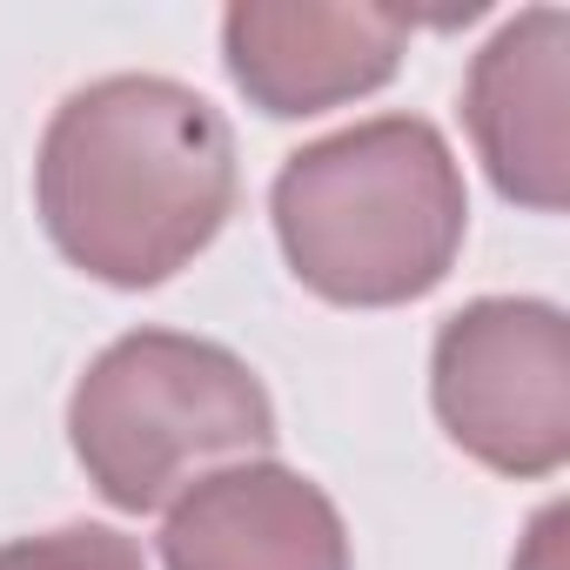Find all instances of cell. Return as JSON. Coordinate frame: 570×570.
<instances>
[{
	"instance_id": "obj_5",
	"label": "cell",
	"mask_w": 570,
	"mask_h": 570,
	"mask_svg": "<svg viewBox=\"0 0 570 570\" xmlns=\"http://www.w3.org/2000/svg\"><path fill=\"white\" fill-rule=\"evenodd\" d=\"M410 21L383 8H330V0H242L222 14V55L235 88L275 115H323L376 95L403 68Z\"/></svg>"
},
{
	"instance_id": "obj_2",
	"label": "cell",
	"mask_w": 570,
	"mask_h": 570,
	"mask_svg": "<svg viewBox=\"0 0 570 570\" xmlns=\"http://www.w3.org/2000/svg\"><path fill=\"white\" fill-rule=\"evenodd\" d=\"M463 175L416 115L356 121L275 175V235L289 268L343 309L430 296L463 248Z\"/></svg>"
},
{
	"instance_id": "obj_7",
	"label": "cell",
	"mask_w": 570,
	"mask_h": 570,
	"mask_svg": "<svg viewBox=\"0 0 570 570\" xmlns=\"http://www.w3.org/2000/svg\"><path fill=\"white\" fill-rule=\"evenodd\" d=\"M168 570H350L336 503L282 463H222L168 503Z\"/></svg>"
},
{
	"instance_id": "obj_4",
	"label": "cell",
	"mask_w": 570,
	"mask_h": 570,
	"mask_svg": "<svg viewBox=\"0 0 570 570\" xmlns=\"http://www.w3.org/2000/svg\"><path fill=\"white\" fill-rule=\"evenodd\" d=\"M436 416L503 476H550L570 456V330L550 303L490 296L436 336Z\"/></svg>"
},
{
	"instance_id": "obj_8",
	"label": "cell",
	"mask_w": 570,
	"mask_h": 570,
	"mask_svg": "<svg viewBox=\"0 0 570 570\" xmlns=\"http://www.w3.org/2000/svg\"><path fill=\"white\" fill-rule=\"evenodd\" d=\"M0 570H148V563L121 530L68 523V530H48V537L0 543Z\"/></svg>"
},
{
	"instance_id": "obj_3",
	"label": "cell",
	"mask_w": 570,
	"mask_h": 570,
	"mask_svg": "<svg viewBox=\"0 0 570 570\" xmlns=\"http://www.w3.org/2000/svg\"><path fill=\"white\" fill-rule=\"evenodd\" d=\"M68 436L115 510H161L208 470L268 450L275 410L255 370L222 343L135 330L75 383Z\"/></svg>"
},
{
	"instance_id": "obj_9",
	"label": "cell",
	"mask_w": 570,
	"mask_h": 570,
	"mask_svg": "<svg viewBox=\"0 0 570 570\" xmlns=\"http://www.w3.org/2000/svg\"><path fill=\"white\" fill-rule=\"evenodd\" d=\"M563 510H543L537 517V530H530V543H523V557H517V570H563L557 557H563Z\"/></svg>"
},
{
	"instance_id": "obj_1",
	"label": "cell",
	"mask_w": 570,
	"mask_h": 570,
	"mask_svg": "<svg viewBox=\"0 0 570 570\" xmlns=\"http://www.w3.org/2000/svg\"><path fill=\"white\" fill-rule=\"evenodd\" d=\"M35 195L55 248L115 289L188 268L235 208V135L181 81L108 75L48 121Z\"/></svg>"
},
{
	"instance_id": "obj_6",
	"label": "cell",
	"mask_w": 570,
	"mask_h": 570,
	"mask_svg": "<svg viewBox=\"0 0 570 570\" xmlns=\"http://www.w3.org/2000/svg\"><path fill=\"white\" fill-rule=\"evenodd\" d=\"M563 101H570V14L563 8L517 14L476 55L470 88H463V115H470L490 181L537 215H557L563 181H570Z\"/></svg>"
}]
</instances>
